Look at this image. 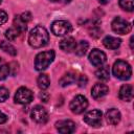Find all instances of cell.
<instances>
[{"label": "cell", "instance_id": "12", "mask_svg": "<svg viewBox=\"0 0 134 134\" xmlns=\"http://www.w3.org/2000/svg\"><path fill=\"white\" fill-rule=\"evenodd\" d=\"M108 92H109L108 86L105 84H102V83L95 84L91 89V95L94 99H99V98L104 97L105 95L108 94Z\"/></svg>", "mask_w": 134, "mask_h": 134}, {"label": "cell", "instance_id": "9", "mask_svg": "<svg viewBox=\"0 0 134 134\" xmlns=\"http://www.w3.org/2000/svg\"><path fill=\"white\" fill-rule=\"evenodd\" d=\"M30 116L32 120H35L38 124H45L48 120V113L46 109L42 106H36L32 108Z\"/></svg>", "mask_w": 134, "mask_h": 134}, {"label": "cell", "instance_id": "7", "mask_svg": "<svg viewBox=\"0 0 134 134\" xmlns=\"http://www.w3.org/2000/svg\"><path fill=\"white\" fill-rule=\"evenodd\" d=\"M32 97H34V94L28 88L20 87L15 94V102L17 104L25 105V104H29L32 100Z\"/></svg>", "mask_w": 134, "mask_h": 134}, {"label": "cell", "instance_id": "24", "mask_svg": "<svg viewBox=\"0 0 134 134\" xmlns=\"http://www.w3.org/2000/svg\"><path fill=\"white\" fill-rule=\"evenodd\" d=\"M9 73V66L7 63L0 58V80H5Z\"/></svg>", "mask_w": 134, "mask_h": 134}, {"label": "cell", "instance_id": "2", "mask_svg": "<svg viewBox=\"0 0 134 134\" xmlns=\"http://www.w3.org/2000/svg\"><path fill=\"white\" fill-rule=\"evenodd\" d=\"M112 72L115 77L122 81H127L132 75V68L128 62L122 60H117L112 67Z\"/></svg>", "mask_w": 134, "mask_h": 134}, {"label": "cell", "instance_id": "17", "mask_svg": "<svg viewBox=\"0 0 134 134\" xmlns=\"http://www.w3.org/2000/svg\"><path fill=\"white\" fill-rule=\"evenodd\" d=\"M76 80V75L75 73L73 72H67L65 73L59 81V84L62 86V87H65V86H68L70 84H73Z\"/></svg>", "mask_w": 134, "mask_h": 134}, {"label": "cell", "instance_id": "14", "mask_svg": "<svg viewBox=\"0 0 134 134\" xmlns=\"http://www.w3.org/2000/svg\"><path fill=\"white\" fill-rule=\"evenodd\" d=\"M118 96H119L120 99H122L125 102H130L133 97V87L129 84L122 85L119 89Z\"/></svg>", "mask_w": 134, "mask_h": 134}, {"label": "cell", "instance_id": "21", "mask_svg": "<svg viewBox=\"0 0 134 134\" xmlns=\"http://www.w3.org/2000/svg\"><path fill=\"white\" fill-rule=\"evenodd\" d=\"M88 47H89V44H88L87 41H80V42L75 45L74 51H75V53H76L77 55L82 57V55H84V54L87 52Z\"/></svg>", "mask_w": 134, "mask_h": 134}, {"label": "cell", "instance_id": "20", "mask_svg": "<svg viewBox=\"0 0 134 134\" xmlns=\"http://www.w3.org/2000/svg\"><path fill=\"white\" fill-rule=\"evenodd\" d=\"M0 48H1L4 52H6V53H8V54H10V55H13V57H15V55L17 54L16 48H15L9 42H7V41H1V42H0Z\"/></svg>", "mask_w": 134, "mask_h": 134}, {"label": "cell", "instance_id": "25", "mask_svg": "<svg viewBox=\"0 0 134 134\" xmlns=\"http://www.w3.org/2000/svg\"><path fill=\"white\" fill-rule=\"evenodd\" d=\"M119 6L128 12H133L134 9V0H119Z\"/></svg>", "mask_w": 134, "mask_h": 134}, {"label": "cell", "instance_id": "32", "mask_svg": "<svg viewBox=\"0 0 134 134\" xmlns=\"http://www.w3.org/2000/svg\"><path fill=\"white\" fill-rule=\"evenodd\" d=\"M6 120H7V116L3 112L0 111V124H4Z\"/></svg>", "mask_w": 134, "mask_h": 134}, {"label": "cell", "instance_id": "29", "mask_svg": "<svg viewBox=\"0 0 134 134\" xmlns=\"http://www.w3.org/2000/svg\"><path fill=\"white\" fill-rule=\"evenodd\" d=\"M8 66H9V72H10L13 75H15L16 72H17V70H18V64H17L16 62H13V63H10Z\"/></svg>", "mask_w": 134, "mask_h": 134}, {"label": "cell", "instance_id": "26", "mask_svg": "<svg viewBox=\"0 0 134 134\" xmlns=\"http://www.w3.org/2000/svg\"><path fill=\"white\" fill-rule=\"evenodd\" d=\"M9 96V92L5 87H0V103L5 102Z\"/></svg>", "mask_w": 134, "mask_h": 134}, {"label": "cell", "instance_id": "19", "mask_svg": "<svg viewBox=\"0 0 134 134\" xmlns=\"http://www.w3.org/2000/svg\"><path fill=\"white\" fill-rule=\"evenodd\" d=\"M37 84H38V87L42 90H45L49 87L50 85V80L48 77L47 74L45 73H41L39 76H38V80H37Z\"/></svg>", "mask_w": 134, "mask_h": 134}, {"label": "cell", "instance_id": "18", "mask_svg": "<svg viewBox=\"0 0 134 134\" xmlns=\"http://www.w3.org/2000/svg\"><path fill=\"white\" fill-rule=\"evenodd\" d=\"M95 75L100 81H108L109 76H110V71H109L108 66H100L95 71Z\"/></svg>", "mask_w": 134, "mask_h": 134}, {"label": "cell", "instance_id": "13", "mask_svg": "<svg viewBox=\"0 0 134 134\" xmlns=\"http://www.w3.org/2000/svg\"><path fill=\"white\" fill-rule=\"evenodd\" d=\"M120 118H121V114L118 109L112 108L109 109L106 113V120L109 125H117L120 121Z\"/></svg>", "mask_w": 134, "mask_h": 134}, {"label": "cell", "instance_id": "31", "mask_svg": "<svg viewBox=\"0 0 134 134\" xmlns=\"http://www.w3.org/2000/svg\"><path fill=\"white\" fill-rule=\"evenodd\" d=\"M39 97H40V99H42L44 103H46V102L49 99V94H48L47 92L43 91V92H41V93L39 94Z\"/></svg>", "mask_w": 134, "mask_h": 134}, {"label": "cell", "instance_id": "23", "mask_svg": "<svg viewBox=\"0 0 134 134\" xmlns=\"http://www.w3.org/2000/svg\"><path fill=\"white\" fill-rule=\"evenodd\" d=\"M14 26L17 27L22 34L25 32L26 29H27V23L22 20L21 16H16L15 17V19H14Z\"/></svg>", "mask_w": 134, "mask_h": 134}, {"label": "cell", "instance_id": "27", "mask_svg": "<svg viewBox=\"0 0 134 134\" xmlns=\"http://www.w3.org/2000/svg\"><path fill=\"white\" fill-rule=\"evenodd\" d=\"M87 83H88V79H87V76L86 75H80V77H79V81H77V84H79V86L80 87H85L86 85H87Z\"/></svg>", "mask_w": 134, "mask_h": 134}, {"label": "cell", "instance_id": "35", "mask_svg": "<svg viewBox=\"0 0 134 134\" xmlns=\"http://www.w3.org/2000/svg\"><path fill=\"white\" fill-rule=\"evenodd\" d=\"M50 1H52V2H55V1H59V0H50Z\"/></svg>", "mask_w": 134, "mask_h": 134}, {"label": "cell", "instance_id": "6", "mask_svg": "<svg viewBox=\"0 0 134 134\" xmlns=\"http://www.w3.org/2000/svg\"><path fill=\"white\" fill-rule=\"evenodd\" d=\"M88 107V100L85 96L83 95H76L75 97L72 98V100L70 102L69 108L70 110L74 113V114H81L83 113Z\"/></svg>", "mask_w": 134, "mask_h": 134}, {"label": "cell", "instance_id": "28", "mask_svg": "<svg viewBox=\"0 0 134 134\" xmlns=\"http://www.w3.org/2000/svg\"><path fill=\"white\" fill-rule=\"evenodd\" d=\"M7 19H8V16H7V14H6L4 10L0 9V25L4 24V23L7 21Z\"/></svg>", "mask_w": 134, "mask_h": 134}, {"label": "cell", "instance_id": "16", "mask_svg": "<svg viewBox=\"0 0 134 134\" xmlns=\"http://www.w3.org/2000/svg\"><path fill=\"white\" fill-rule=\"evenodd\" d=\"M120 43H121V40L120 39L115 38V37H112V36H107L103 40L104 46L106 48H109V49H117L120 46Z\"/></svg>", "mask_w": 134, "mask_h": 134}, {"label": "cell", "instance_id": "34", "mask_svg": "<svg viewBox=\"0 0 134 134\" xmlns=\"http://www.w3.org/2000/svg\"><path fill=\"white\" fill-rule=\"evenodd\" d=\"M98 2H99L100 4H106V3L109 2V0H98Z\"/></svg>", "mask_w": 134, "mask_h": 134}, {"label": "cell", "instance_id": "5", "mask_svg": "<svg viewBox=\"0 0 134 134\" xmlns=\"http://www.w3.org/2000/svg\"><path fill=\"white\" fill-rule=\"evenodd\" d=\"M112 29L114 32L119 34V35H126L129 34L132 29V25L121 17H115L114 20L112 21Z\"/></svg>", "mask_w": 134, "mask_h": 134}, {"label": "cell", "instance_id": "3", "mask_svg": "<svg viewBox=\"0 0 134 134\" xmlns=\"http://www.w3.org/2000/svg\"><path fill=\"white\" fill-rule=\"evenodd\" d=\"M55 53L53 50H47V51H43L37 54L36 60H35V68L38 71H42L45 70L54 60Z\"/></svg>", "mask_w": 134, "mask_h": 134}, {"label": "cell", "instance_id": "15", "mask_svg": "<svg viewBox=\"0 0 134 134\" xmlns=\"http://www.w3.org/2000/svg\"><path fill=\"white\" fill-rule=\"evenodd\" d=\"M75 45H76V42L72 37L64 38L62 41H60V44H59L60 48L66 52H71L72 50H74Z\"/></svg>", "mask_w": 134, "mask_h": 134}, {"label": "cell", "instance_id": "4", "mask_svg": "<svg viewBox=\"0 0 134 134\" xmlns=\"http://www.w3.org/2000/svg\"><path fill=\"white\" fill-rule=\"evenodd\" d=\"M72 30V25L66 20H57L51 24V31L55 36H66Z\"/></svg>", "mask_w": 134, "mask_h": 134}, {"label": "cell", "instance_id": "8", "mask_svg": "<svg viewBox=\"0 0 134 134\" xmlns=\"http://www.w3.org/2000/svg\"><path fill=\"white\" fill-rule=\"evenodd\" d=\"M102 116H103L102 111L94 109L87 112L84 115V121L91 127H98L102 124Z\"/></svg>", "mask_w": 134, "mask_h": 134}, {"label": "cell", "instance_id": "33", "mask_svg": "<svg viewBox=\"0 0 134 134\" xmlns=\"http://www.w3.org/2000/svg\"><path fill=\"white\" fill-rule=\"evenodd\" d=\"M130 47L133 49L134 48V46H133V37H131V39H130Z\"/></svg>", "mask_w": 134, "mask_h": 134}, {"label": "cell", "instance_id": "1", "mask_svg": "<svg viewBox=\"0 0 134 134\" xmlns=\"http://www.w3.org/2000/svg\"><path fill=\"white\" fill-rule=\"evenodd\" d=\"M49 42V35L45 27L41 25L35 26L28 36V43L34 48H41L48 44Z\"/></svg>", "mask_w": 134, "mask_h": 134}, {"label": "cell", "instance_id": "10", "mask_svg": "<svg viewBox=\"0 0 134 134\" xmlns=\"http://www.w3.org/2000/svg\"><path fill=\"white\" fill-rule=\"evenodd\" d=\"M89 61L93 66L98 67V66H102L107 61V55L104 51L95 48V49H92L91 52L89 53Z\"/></svg>", "mask_w": 134, "mask_h": 134}, {"label": "cell", "instance_id": "22", "mask_svg": "<svg viewBox=\"0 0 134 134\" xmlns=\"http://www.w3.org/2000/svg\"><path fill=\"white\" fill-rule=\"evenodd\" d=\"M21 34H22V32H21L17 27L13 26V27L8 28V29L5 31V37L8 39V41H15Z\"/></svg>", "mask_w": 134, "mask_h": 134}, {"label": "cell", "instance_id": "30", "mask_svg": "<svg viewBox=\"0 0 134 134\" xmlns=\"http://www.w3.org/2000/svg\"><path fill=\"white\" fill-rule=\"evenodd\" d=\"M21 16V18H22V20L23 21H25L26 23H28L30 20H31V14L29 13V12H25V13H23L22 15H20Z\"/></svg>", "mask_w": 134, "mask_h": 134}, {"label": "cell", "instance_id": "11", "mask_svg": "<svg viewBox=\"0 0 134 134\" xmlns=\"http://www.w3.org/2000/svg\"><path fill=\"white\" fill-rule=\"evenodd\" d=\"M55 128L60 133L63 134H69L74 132L75 130V124L70 120V119H64V120H59L55 122Z\"/></svg>", "mask_w": 134, "mask_h": 134}, {"label": "cell", "instance_id": "36", "mask_svg": "<svg viewBox=\"0 0 134 134\" xmlns=\"http://www.w3.org/2000/svg\"><path fill=\"white\" fill-rule=\"evenodd\" d=\"M1 1H2V0H0V3H1Z\"/></svg>", "mask_w": 134, "mask_h": 134}]
</instances>
